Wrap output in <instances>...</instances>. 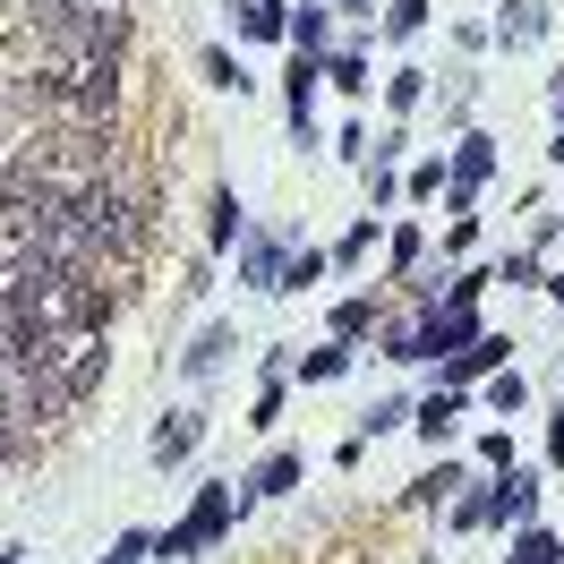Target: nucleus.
<instances>
[{"label": "nucleus", "instance_id": "nucleus-36", "mask_svg": "<svg viewBox=\"0 0 564 564\" xmlns=\"http://www.w3.org/2000/svg\"><path fill=\"white\" fill-rule=\"evenodd\" d=\"M445 522L454 530H488V488H462L454 505H445Z\"/></svg>", "mask_w": 564, "mask_h": 564}, {"label": "nucleus", "instance_id": "nucleus-19", "mask_svg": "<svg viewBox=\"0 0 564 564\" xmlns=\"http://www.w3.org/2000/svg\"><path fill=\"white\" fill-rule=\"evenodd\" d=\"M197 69H206V86H214V95H231V104L257 95V77H248V61L231 52V43H206V52H197Z\"/></svg>", "mask_w": 564, "mask_h": 564}, {"label": "nucleus", "instance_id": "nucleus-12", "mask_svg": "<svg viewBox=\"0 0 564 564\" xmlns=\"http://www.w3.org/2000/svg\"><path fill=\"white\" fill-rule=\"evenodd\" d=\"M223 9H231L240 43H274V52H291V0H223Z\"/></svg>", "mask_w": 564, "mask_h": 564}, {"label": "nucleus", "instance_id": "nucleus-3", "mask_svg": "<svg viewBox=\"0 0 564 564\" xmlns=\"http://www.w3.org/2000/svg\"><path fill=\"white\" fill-rule=\"evenodd\" d=\"M248 513V496H240V479H206L197 488V505L180 513L172 530H154V556H206V547H223V530Z\"/></svg>", "mask_w": 564, "mask_h": 564}, {"label": "nucleus", "instance_id": "nucleus-8", "mask_svg": "<svg viewBox=\"0 0 564 564\" xmlns=\"http://www.w3.org/2000/svg\"><path fill=\"white\" fill-rule=\"evenodd\" d=\"M206 436H214V411H163V427L145 436V462H154V470H180Z\"/></svg>", "mask_w": 564, "mask_h": 564}, {"label": "nucleus", "instance_id": "nucleus-13", "mask_svg": "<svg viewBox=\"0 0 564 564\" xmlns=\"http://www.w3.org/2000/svg\"><path fill=\"white\" fill-rule=\"evenodd\" d=\"M547 26H556V9H547V0H505V9H496V43H505V52L547 43Z\"/></svg>", "mask_w": 564, "mask_h": 564}, {"label": "nucleus", "instance_id": "nucleus-9", "mask_svg": "<svg viewBox=\"0 0 564 564\" xmlns=\"http://www.w3.org/2000/svg\"><path fill=\"white\" fill-rule=\"evenodd\" d=\"M496 368H513V334H479L470 351H454L445 368H436V386H454V393H470L479 377H496Z\"/></svg>", "mask_w": 564, "mask_h": 564}, {"label": "nucleus", "instance_id": "nucleus-14", "mask_svg": "<svg viewBox=\"0 0 564 564\" xmlns=\"http://www.w3.org/2000/svg\"><path fill=\"white\" fill-rule=\"evenodd\" d=\"M445 163H454V188H470V197H479V188L496 180V163H505V154H496V138H488V129H462Z\"/></svg>", "mask_w": 564, "mask_h": 564}, {"label": "nucleus", "instance_id": "nucleus-30", "mask_svg": "<svg viewBox=\"0 0 564 564\" xmlns=\"http://www.w3.org/2000/svg\"><path fill=\"white\" fill-rule=\"evenodd\" d=\"M505 564H564V539H556V530H539V522H522V530H513V556H505Z\"/></svg>", "mask_w": 564, "mask_h": 564}, {"label": "nucleus", "instance_id": "nucleus-11", "mask_svg": "<svg viewBox=\"0 0 564 564\" xmlns=\"http://www.w3.org/2000/svg\"><path fill=\"white\" fill-rule=\"evenodd\" d=\"M231 351H240V325H231V317H214L206 334H197V343L180 351V377H188V386H214V377L231 368Z\"/></svg>", "mask_w": 564, "mask_h": 564}, {"label": "nucleus", "instance_id": "nucleus-37", "mask_svg": "<svg viewBox=\"0 0 564 564\" xmlns=\"http://www.w3.org/2000/svg\"><path fill=\"white\" fill-rule=\"evenodd\" d=\"M145 556H154V530H120V539H111L95 564H145Z\"/></svg>", "mask_w": 564, "mask_h": 564}, {"label": "nucleus", "instance_id": "nucleus-21", "mask_svg": "<svg viewBox=\"0 0 564 564\" xmlns=\"http://www.w3.org/2000/svg\"><path fill=\"white\" fill-rule=\"evenodd\" d=\"M334 26H343V18H334V9H325V0H300V9H291V52H334Z\"/></svg>", "mask_w": 564, "mask_h": 564}, {"label": "nucleus", "instance_id": "nucleus-40", "mask_svg": "<svg viewBox=\"0 0 564 564\" xmlns=\"http://www.w3.org/2000/svg\"><path fill=\"white\" fill-rule=\"evenodd\" d=\"M479 462H496V470H513V427H488V436H479Z\"/></svg>", "mask_w": 564, "mask_h": 564}, {"label": "nucleus", "instance_id": "nucleus-32", "mask_svg": "<svg viewBox=\"0 0 564 564\" xmlns=\"http://www.w3.org/2000/svg\"><path fill=\"white\" fill-rule=\"evenodd\" d=\"M462 479H470V462H436L420 488H411V505H454V488H462Z\"/></svg>", "mask_w": 564, "mask_h": 564}, {"label": "nucleus", "instance_id": "nucleus-16", "mask_svg": "<svg viewBox=\"0 0 564 564\" xmlns=\"http://www.w3.org/2000/svg\"><path fill=\"white\" fill-rule=\"evenodd\" d=\"M240 240H248V206H240V188L223 180V188L206 197V248L223 257V248H240Z\"/></svg>", "mask_w": 564, "mask_h": 564}, {"label": "nucleus", "instance_id": "nucleus-2", "mask_svg": "<svg viewBox=\"0 0 564 564\" xmlns=\"http://www.w3.org/2000/svg\"><path fill=\"white\" fill-rule=\"evenodd\" d=\"M26 154H35L61 188H86V180L129 172V163H120V129H111V120H43L35 138H26Z\"/></svg>", "mask_w": 564, "mask_h": 564}, {"label": "nucleus", "instance_id": "nucleus-44", "mask_svg": "<svg viewBox=\"0 0 564 564\" xmlns=\"http://www.w3.org/2000/svg\"><path fill=\"white\" fill-rule=\"evenodd\" d=\"M334 18H351V26H368V9H386V0H325Z\"/></svg>", "mask_w": 564, "mask_h": 564}, {"label": "nucleus", "instance_id": "nucleus-33", "mask_svg": "<svg viewBox=\"0 0 564 564\" xmlns=\"http://www.w3.org/2000/svg\"><path fill=\"white\" fill-rule=\"evenodd\" d=\"M522 402H530V377H522V368H496V377H488V411H496V420H513Z\"/></svg>", "mask_w": 564, "mask_h": 564}, {"label": "nucleus", "instance_id": "nucleus-15", "mask_svg": "<svg viewBox=\"0 0 564 564\" xmlns=\"http://www.w3.org/2000/svg\"><path fill=\"white\" fill-rule=\"evenodd\" d=\"M454 427H462V393L454 386H436L420 411H411V436H420L427 454H436V445H454Z\"/></svg>", "mask_w": 564, "mask_h": 564}, {"label": "nucleus", "instance_id": "nucleus-46", "mask_svg": "<svg viewBox=\"0 0 564 564\" xmlns=\"http://www.w3.org/2000/svg\"><path fill=\"white\" fill-rule=\"evenodd\" d=\"M547 163H564V120H556V138H547Z\"/></svg>", "mask_w": 564, "mask_h": 564}, {"label": "nucleus", "instance_id": "nucleus-18", "mask_svg": "<svg viewBox=\"0 0 564 564\" xmlns=\"http://www.w3.org/2000/svg\"><path fill=\"white\" fill-rule=\"evenodd\" d=\"M61 377H69V393H77V402H95V393H104V377H111V351H104V334H95V343H69Z\"/></svg>", "mask_w": 564, "mask_h": 564}, {"label": "nucleus", "instance_id": "nucleus-43", "mask_svg": "<svg viewBox=\"0 0 564 564\" xmlns=\"http://www.w3.org/2000/svg\"><path fill=\"white\" fill-rule=\"evenodd\" d=\"M359 462H368V436H359V427H351V436L334 445V470H359Z\"/></svg>", "mask_w": 564, "mask_h": 564}, {"label": "nucleus", "instance_id": "nucleus-29", "mask_svg": "<svg viewBox=\"0 0 564 564\" xmlns=\"http://www.w3.org/2000/svg\"><path fill=\"white\" fill-rule=\"evenodd\" d=\"M377 351H386L393 368H420V317H386L377 325Z\"/></svg>", "mask_w": 564, "mask_h": 564}, {"label": "nucleus", "instance_id": "nucleus-31", "mask_svg": "<svg viewBox=\"0 0 564 564\" xmlns=\"http://www.w3.org/2000/svg\"><path fill=\"white\" fill-rule=\"evenodd\" d=\"M427 18H436V0H386V18H377V26H386L393 43H411V35H427Z\"/></svg>", "mask_w": 564, "mask_h": 564}, {"label": "nucleus", "instance_id": "nucleus-24", "mask_svg": "<svg viewBox=\"0 0 564 564\" xmlns=\"http://www.w3.org/2000/svg\"><path fill=\"white\" fill-rule=\"evenodd\" d=\"M35 427H26V411L18 402H0V470H18V462H35Z\"/></svg>", "mask_w": 564, "mask_h": 564}, {"label": "nucleus", "instance_id": "nucleus-38", "mask_svg": "<svg viewBox=\"0 0 564 564\" xmlns=\"http://www.w3.org/2000/svg\"><path fill=\"white\" fill-rule=\"evenodd\" d=\"M368 206H377V214L402 206V172H393V163H368Z\"/></svg>", "mask_w": 564, "mask_h": 564}, {"label": "nucleus", "instance_id": "nucleus-10", "mask_svg": "<svg viewBox=\"0 0 564 564\" xmlns=\"http://www.w3.org/2000/svg\"><path fill=\"white\" fill-rule=\"evenodd\" d=\"M539 496H547V479L513 462V470H505V479H496V488H488V522H496V530H522L530 513H539Z\"/></svg>", "mask_w": 564, "mask_h": 564}, {"label": "nucleus", "instance_id": "nucleus-39", "mask_svg": "<svg viewBox=\"0 0 564 564\" xmlns=\"http://www.w3.org/2000/svg\"><path fill=\"white\" fill-rule=\"evenodd\" d=\"M334 154H343V163H359V172H368V120H343V138H334Z\"/></svg>", "mask_w": 564, "mask_h": 564}, {"label": "nucleus", "instance_id": "nucleus-20", "mask_svg": "<svg viewBox=\"0 0 564 564\" xmlns=\"http://www.w3.org/2000/svg\"><path fill=\"white\" fill-rule=\"evenodd\" d=\"M377 325H386V308H377V300H368V291H351V300H334V317H325V334H334V343H368V334H377Z\"/></svg>", "mask_w": 564, "mask_h": 564}, {"label": "nucleus", "instance_id": "nucleus-48", "mask_svg": "<svg viewBox=\"0 0 564 564\" xmlns=\"http://www.w3.org/2000/svg\"><path fill=\"white\" fill-rule=\"evenodd\" d=\"M0 145H9V138H0Z\"/></svg>", "mask_w": 564, "mask_h": 564}, {"label": "nucleus", "instance_id": "nucleus-45", "mask_svg": "<svg viewBox=\"0 0 564 564\" xmlns=\"http://www.w3.org/2000/svg\"><path fill=\"white\" fill-rule=\"evenodd\" d=\"M547 470H564V411H556V427H547Z\"/></svg>", "mask_w": 564, "mask_h": 564}, {"label": "nucleus", "instance_id": "nucleus-5", "mask_svg": "<svg viewBox=\"0 0 564 564\" xmlns=\"http://www.w3.org/2000/svg\"><path fill=\"white\" fill-rule=\"evenodd\" d=\"M231 274L248 291H265V300H291V231H248L231 248Z\"/></svg>", "mask_w": 564, "mask_h": 564}, {"label": "nucleus", "instance_id": "nucleus-26", "mask_svg": "<svg viewBox=\"0 0 564 564\" xmlns=\"http://www.w3.org/2000/svg\"><path fill=\"white\" fill-rule=\"evenodd\" d=\"M496 282H505V291H547V265H539V248H505V257H496Z\"/></svg>", "mask_w": 564, "mask_h": 564}, {"label": "nucleus", "instance_id": "nucleus-34", "mask_svg": "<svg viewBox=\"0 0 564 564\" xmlns=\"http://www.w3.org/2000/svg\"><path fill=\"white\" fill-rule=\"evenodd\" d=\"M436 188H454V163H445V154H427V163L402 172V197H436Z\"/></svg>", "mask_w": 564, "mask_h": 564}, {"label": "nucleus", "instance_id": "nucleus-22", "mask_svg": "<svg viewBox=\"0 0 564 564\" xmlns=\"http://www.w3.org/2000/svg\"><path fill=\"white\" fill-rule=\"evenodd\" d=\"M368 248H386V223H377V214H359V223L325 248V257H334V274H351V265H368Z\"/></svg>", "mask_w": 564, "mask_h": 564}, {"label": "nucleus", "instance_id": "nucleus-4", "mask_svg": "<svg viewBox=\"0 0 564 564\" xmlns=\"http://www.w3.org/2000/svg\"><path fill=\"white\" fill-rule=\"evenodd\" d=\"M61 86V120H111L120 111V52H77V61H43Z\"/></svg>", "mask_w": 564, "mask_h": 564}, {"label": "nucleus", "instance_id": "nucleus-23", "mask_svg": "<svg viewBox=\"0 0 564 564\" xmlns=\"http://www.w3.org/2000/svg\"><path fill=\"white\" fill-rule=\"evenodd\" d=\"M386 265H393V282H411L427 265V231H420V223H393V231H386Z\"/></svg>", "mask_w": 564, "mask_h": 564}, {"label": "nucleus", "instance_id": "nucleus-1", "mask_svg": "<svg viewBox=\"0 0 564 564\" xmlns=\"http://www.w3.org/2000/svg\"><path fill=\"white\" fill-rule=\"evenodd\" d=\"M26 18H35L52 61H77V52H120L129 61V43H138L129 0H26Z\"/></svg>", "mask_w": 564, "mask_h": 564}, {"label": "nucleus", "instance_id": "nucleus-25", "mask_svg": "<svg viewBox=\"0 0 564 564\" xmlns=\"http://www.w3.org/2000/svg\"><path fill=\"white\" fill-rule=\"evenodd\" d=\"M420 104H427V69H411V61L386 69V111H393V120H411Z\"/></svg>", "mask_w": 564, "mask_h": 564}, {"label": "nucleus", "instance_id": "nucleus-35", "mask_svg": "<svg viewBox=\"0 0 564 564\" xmlns=\"http://www.w3.org/2000/svg\"><path fill=\"white\" fill-rule=\"evenodd\" d=\"M282 402H291V377H274V386L257 393V411H248V427H257V436H274V427H282Z\"/></svg>", "mask_w": 564, "mask_h": 564}, {"label": "nucleus", "instance_id": "nucleus-41", "mask_svg": "<svg viewBox=\"0 0 564 564\" xmlns=\"http://www.w3.org/2000/svg\"><path fill=\"white\" fill-rule=\"evenodd\" d=\"M470 240H479V214H454V231H445V257H462Z\"/></svg>", "mask_w": 564, "mask_h": 564}, {"label": "nucleus", "instance_id": "nucleus-7", "mask_svg": "<svg viewBox=\"0 0 564 564\" xmlns=\"http://www.w3.org/2000/svg\"><path fill=\"white\" fill-rule=\"evenodd\" d=\"M300 479H308V454H300V445H265V454L248 462L240 496H248V505H274V496H291Z\"/></svg>", "mask_w": 564, "mask_h": 564}, {"label": "nucleus", "instance_id": "nucleus-42", "mask_svg": "<svg viewBox=\"0 0 564 564\" xmlns=\"http://www.w3.org/2000/svg\"><path fill=\"white\" fill-rule=\"evenodd\" d=\"M454 43H462V52H488V43H496V26H479V18H462V26H454Z\"/></svg>", "mask_w": 564, "mask_h": 564}, {"label": "nucleus", "instance_id": "nucleus-28", "mask_svg": "<svg viewBox=\"0 0 564 564\" xmlns=\"http://www.w3.org/2000/svg\"><path fill=\"white\" fill-rule=\"evenodd\" d=\"M411 411H420V402H402V393H377V402L359 411V436L377 445V436H393V427H411Z\"/></svg>", "mask_w": 564, "mask_h": 564}, {"label": "nucleus", "instance_id": "nucleus-47", "mask_svg": "<svg viewBox=\"0 0 564 564\" xmlns=\"http://www.w3.org/2000/svg\"><path fill=\"white\" fill-rule=\"evenodd\" d=\"M0 564H26V547H0Z\"/></svg>", "mask_w": 564, "mask_h": 564}, {"label": "nucleus", "instance_id": "nucleus-17", "mask_svg": "<svg viewBox=\"0 0 564 564\" xmlns=\"http://www.w3.org/2000/svg\"><path fill=\"white\" fill-rule=\"evenodd\" d=\"M325 86H334L343 104H368V86H386V77H368V52H359V43H334V52H325Z\"/></svg>", "mask_w": 564, "mask_h": 564}, {"label": "nucleus", "instance_id": "nucleus-27", "mask_svg": "<svg viewBox=\"0 0 564 564\" xmlns=\"http://www.w3.org/2000/svg\"><path fill=\"white\" fill-rule=\"evenodd\" d=\"M343 368H351V343H334V334H325L317 351H300V386H334Z\"/></svg>", "mask_w": 564, "mask_h": 564}, {"label": "nucleus", "instance_id": "nucleus-6", "mask_svg": "<svg viewBox=\"0 0 564 564\" xmlns=\"http://www.w3.org/2000/svg\"><path fill=\"white\" fill-rule=\"evenodd\" d=\"M488 325H479V300H445V308H427L420 317V359L427 368H445L454 351H470Z\"/></svg>", "mask_w": 564, "mask_h": 564}]
</instances>
